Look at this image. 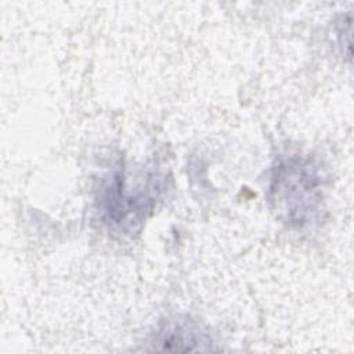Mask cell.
Instances as JSON below:
<instances>
[{"mask_svg":"<svg viewBox=\"0 0 354 354\" xmlns=\"http://www.w3.org/2000/svg\"><path fill=\"white\" fill-rule=\"evenodd\" d=\"M151 344L159 351H210L214 348L207 330L188 317L165 319L155 330Z\"/></svg>","mask_w":354,"mask_h":354,"instance_id":"cell-3","label":"cell"},{"mask_svg":"<svg viewBox=\"0 0 354 354\" xmlns=\"http://www.w3.org/2000/svg\"><path fill=\"white\" fill-rule=\"evenodd\" d=\"M166 187L167 176L159 169L142 171L131 183L126 166L118 159L95 178V216L109 232L133 236L152 214Z\"/></svg>","mask_w":354,"mask_h":354,"instance_id":"cell-2","label":"cell"},{"mask_svg":"<svg viewBox=\"0 0 354 354\" xmlns=\"http://www.w3.org/2000/svg\"><path fill=\"white\" fill-rule=\"evenodd\" d=\"M329 174L311 153L279 155L270 170L267 199L277 218L289 230H311L324 220Z\"/></svg>","mask_w":354,"mask_h":354,"instance_id":"cell-1","label":"cell"}]
</instances>
